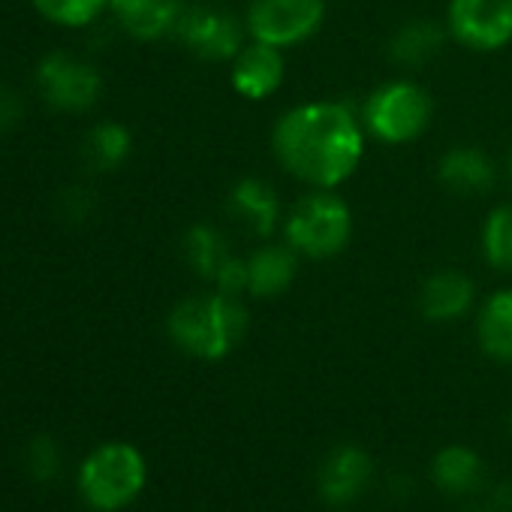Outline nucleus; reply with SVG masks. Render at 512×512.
<instances>
[{
    "label": "nucleus",
    "instance_id": "nucleus-1",
    "mask_svg": "<svg viewBox=\"0 0 512 512\" xmlns=\"http://www.w3.org/2000/svg\"><path fill=\"white\" fill-rule=\"evenodd\" d=\"M272 151L302 184L335 190L365 157V127L347 103H302L275 121Z\"/></svg>",
    "mask_w": 512,
    "mask_h": 512
},
{
    "label": "nucleus",
    "instance_id": "nucleus-2",
    "mask_svg": "<svg viewBox=\"0 0 512 512\" xmlns=\"http://www.w3.org/2000/svg\"><path fill=\"white\" fill-rule=\"evenodd\" d=\"M169 341L202 362L226 359L247 335V308L226 293H202L178 302L166 320Z\"/></svg>",
    "mask_w": 512,
    "mask_h": 512
},
{
    "label": "nucleus",
    "instance_id": "nucleus-3",
    "mask_svg": "<svg viewBox=\"0 0 512 512\" xmlns=\"http://www.w3.org/2000/svg\"><path fill=\"white\" fill-rule=\"evenodd\" d=\"M284 241L305 260H332L353 238V211L335 190H311L284 214Z\"/></svg>",
    "mask_w": 512,
    "mask_h": 512
},
{
    "label": "nucleus",
    "instance_id": "nucleus-4",
    "mask_svg": "<svg viewBox=\"0 0 512 512\" xmlns=\"http://www.w3.org/2000/svg\"><path fill=\"white\" fill-rule=\"evenodd\" d=\"M434 118L431 94L407 79H395L371 91L362 103V127L371 139L383 145H407L416 142Z\"/></svg>",
    "mask_w": 512,
    "mask_h": 512
},
{
    "label": "nucleus",
    "instance_id": "nucleus-5",
    "mask_svg": "<svg viewBox=\"0 0 512 512\" xmlns=\"http://www.w3.org/2000/svg\"><path fill=\"white\" fill-rule=\"evenodd\" d=\"M145 458L130 443H106L94 449L79 470L82 497L100 512H118L145 488Z\"/></svg>",
    "mask_w": 512,
    "mask_h": 512
},
{
    "label": "nucleus",
    "instance_id": "nucleus-6",
    "mask_svg": "<svg viewBox=\"0 0 512 512\" xmlns=\"http://www.w3.org/2000/svg\"><path fill=\"white\" fill-rule=\"evenodd\" d=\"M326 19V0H250L244 28L256 43L293 49L311 40Z\"/></svg>",
    "mask_w": 512,
    "mask_h": 512
},
{
    "label": "nucleus",
    "instance_id": "nucleus-7",
    "mask_svg": "<svg viewBox=\"0 0 512 512\" xmlns=\"http://www.w3.org/2000/svg\"><path fill=\"white\" fill-rule=\"evenodd\" d=\"M37 88L58 112H88L103 94V76L70 52H49L37 64Z\"/></svg>",
    "mask_w": 512,
    "mask_h": 512
},
{
    "label": "nucleus",
    "instance_id": "nucleus-8",
    "mask_svg": "<svg viewBox=\"0 0 512 512\" xmlns=\"http://www.w3.org/2000/svg\"><path fill=\"white\" fill-rule=\"evenodd\" d=\"M244 34L247 28L235 16L214 7H184L172 31L190 55L211 64H232V58L244 49Z\"/></svg>",
    "mask_w": 512,
    "mask_h": 512
},
{
    "label": "nucleus",
    "instance_id": "nucleus-9",
    "mask_svg": "<svg viewBox=\"0 0 512 512\" xmlns=\"http://www.w3.org/2000/svg\"><path fill=\"white\" fill-rule=\"evenodd\" d=\"M446 31L470 52H497L512 43V0H449Z\"/></svg>",
    "mask_w": 512,
    "mask_h": 512
},
{
    "label": "nucleus",
    "instance_id": "nucleus-10",
    "mask_svg": "<svg viewBox=\"0 0 512 512\" xmlns=\"http://www.w3.org/2000/svg\"><path fill=\"white\" fill-rule=\"evenodd\" d=\"M232 88L244 100H269L287 76L284 49H275L269 43H244V49L232 58Z\"/></svg>",
    "mask_w": 512,
    "mask_h": 512
},
{
    "label": "nucleus",
    "instance_id": "nucleus-11",
    "mask_svg": "<svg viewBox=\"0 0 512 512\" xmlns=\"http://www.w3.org/2000/svg\"><path fill=\"white\" fill-rule=\"evenodd\" d=\"M371 476H374V461L362 446L356 443L335 446L320 467V494L332 506H347L368 488Z\"/></svg>",
    "mask_w": 512,
    "mask_h": 512
},
{
    "label": "nucleus",
    "instance_id": "nucleus-12",
    "mask_svg": "<svg viewBox=\"0 0 512 512\" xmlns=\"http://www.w3.org/2000/svg\"><path fill=\"white\" fill-rule=\"evenodd\" d=\"M226 208H229V217L238 226H244L253 238H272L284 220L281 199H278L275 187L266 184L263 178L235 181V187L229 190Z\"/></svg>",
    "mask_w": 512,
    "mask_h": 512
},
{
    "label": "nucleus",
    "instance_id": "nucleus-13",
    "mask_svg": "<svg viewBox=\"0 0 512 512\" xmlns=\"http://www.w3.org/2000/svg\"><path fill=\"white\" fill-rule=\"evenodd\" d=\"M476 302V287L464 272L440 269L419 287V311L428 323H455Z\"/></svg>",
    "mask_w": 512,
    "mask_h": 512
},
{
    "label": "nucleus",
    "instance_id": "nucleus-14",
    "mask_svg": "<svg viewBox=\"0 0 512 512\" xmlns=\"http://www.w3.org/2000/svg\"><path fill=\"white\" fill-rule=\"evenodd\" d=\"M437 181L455 196H482L497 184V169L476 145H452L437 163Z\"/></svg>",
    "mask_w": 512,
    "mask_h": 512
},
{
    "label": "nucleus",
    "instance_id": "nucleus-15",
    "mask_svg": "<svg viewBox=\"0 0 512 512\" xmlns=\"http://www.w3.org/2000/svg\"><path fill=\"white\" fill-rule=\"evenodd\" d=\"M299 272V253L284 244H263L247 256V293L253 299H275L287 293Z\"/></svg>",
    "mask_w": 512,
    "mask_h": 512
},
{
    "label": "nucleus",
    "instance_id": "nucleus-16",
    "mask_svg": "<svg viewBox=\"0 0 512 512\" xmlns=\"http://www.w3.org/2000/svg\"><path fill=\"white\" fill-rule=\"evenodd\" d=\"M109 10L133 40L151 43L175 31L184 4L181 0H109Z\"/></svg>",
    "mask_w": 512,
    "mask_h": 512
},
{
    "label": "nucleus",
    "instance_id": "nucleus-17",
    "mask_svg": "<svg viewBox=\"0 0 512 512\" xmlns=\"http://www.w3.org/2000/svg\"><path fill=\"white\" fill-rule=\"evenodd\" d=\"M476 341L500 365H512V290H497L476 314Z\"/></svg>",
    "mask_w": 512,
    "mask_h": 512
},
{
    "label": "nucleus",
    "instance_id": "nucleus-18",
    "mask_svg": "<svg viewBox=\"0 0 512 512\" xmlns=\"http://www.w3.org/2000/svg\"><path fill=\"white\" fill-rule=\"evenodd\" d=\"M446 25H437L431 19H413L407 25H401L392 40H389V58L404 67V70H416L425 67L428 61H434L446 43Z\"/></svg>",
    "mask_w": 512,
    "mask_h": 512
},
{
    "label": "nucleus",
    "instance_id": "nucleus-19",
    "mask_svg": "<svg viewBox=\"0 0 512 512\" xmlns=\"http://www.w3.org/2000/svg\"><path fill=\"white\" fill-rule=\"evenodd\" d=\"M431 479L443 494H473L482 485V458L470 446H443L431 461Z\"/></svg>",
    "mask_w": 512,
    "mask_h": 512
},
{
    "label": "nucleus",
    "instance_id": "nucleus-20",
    "mask_svg": "<svg viewBox=\"0 0 512 512\" xmlns=\"http://www.w3.org/2000/svg\"><path fill=\"white\" fill-rule=\"evenodd\" d=\"M181 250H184V263L190 266V272L199 275L208 284H214V278L220 275V269L229 263V256H232L223 232L217 226H211V223L190 226L184 232Z\"/></svg>",
    "mask_w": 512,
    "mask_h": 512
},
{
    "label": "nucleus",
    "instance_id": "nucleus-21",
    "mask_svg": "<svg viewBox=\"0 0 512 512\" xmlns=\"http://www.w3.org/2000/svg\"><path fill=\"white\" fill-rule=\"evenodd\" d=\"M130 148H133V136L124 124L100 121L97 127L88 130L82 154L94 172H112L130 157Z\"/></svg>",
    "mask_w": 512,
    "mask_h": 512
},
{
    "label": "nucleus",
    "instance_id": "nucleus-22",
    "mask_svg": "<svg viewBox=\"0 0 512 512\" xmlns=\"http://www.w3.org/2000/svg\"><path fill=\"white\" fill-rule=\"evenodd\" d=\"M482 256L503 275H512V202L491 208L482 223Z\"/></svg>",
    "mask_w": 512,
    "mask_h": 512
},
{
    "label": "nucleus",
    "instance_id": "nucleus-23",
    "mask_svg": "<svg viewBox=\"0 0 512 512\" xmlns=\"http://www.w3.org/2000/svg\"><path fill=\"white\" fill-rule=\"evenodd\" d=\"M31 4L43 19L61 28H85L109 10V0H31Z\"/></svg>",
    "mask_w": 512,
    "mask_h": 512
},
{
    "label": "nucleus",
    "instance_id": "nucleus-24",
    "mask_svg": "<svg viewBox=\"0 0 512 512\" xmlns=\"http://www.w3.org/2000/svg\"><path fill=\"white\" fill-rule=\"evenodd\" d=\"M25 467H28L34 482H40V485L52 482L61 473V449H58V443L52 437H46V434L34 437L28 443V452H25Z\"/></svg>",
    "mask_w": 512,
    "mask_h": 512
},
{
    "label": "nucleus",
    "instance_id": "nucleus-25",
    "mask_svg": "<svg viewBox=\"0 0 512 512\" xmlns=\"http://www.w3.org/2000/svg\"><path fill=\"white\" fill-rule=\"evenodd\" d=\"M25 118V100L16 88H0V136L13 133Z\"/></svg>",
    "mask_w": 512,
    "mask_h": 512
},
{
    "label": "nucleus",
    "instance_id": "nucleus-26",
    "mask_svg": "<svg viewBox=\"0 0 512 512\" xmlns=\"http://www.w3.org/2000/svg\"><path fill=\"white\" fill-rule=\"evenodd\" d=\"M94 211V199L88 190H70L64 196V217L67 220H88Z\"/></svg>",
    "mask_w": 512,
    "mask_h": 512
},
{
    "label": "nucleus",
    "instance_id": "nucleus-27",
    "mask_svg": "<svg viewBox=\"0 0 512 512\" xmlns=\"http://www.w3.org/2000/svg\"><path fill=\"white\" fill-rule=\"evenodd\" d=\"M413 491H416V482L404 470H395V473L386 476V500L404 503L407 497H413Z\"/></svg>",
    "mask_w": 512,
    "mask_h": 512
},
{
    "label": "nucleus",
    "instance_id": "nucleus-28",
    "mask_svg": "<svg viewBox=\"0 0 512 512\" xmlns=\"http://www.w3.org/2000/svg\"><path fill=\"white\" fill-rule=\"evenodd\" d=\"M488 512H512V482L503 479L488 494Z\"/></svg>",
    "mask_w": 512,
    "mask_h": 512
},
{
    "label": "nucleus",
    "instance_id": "nucleus-29",
    "mask_svg": "<svg viewBox=\"0 0 512 512\" xmlns=\"http://www.w3.org/2000/svg\"><path fill=\"white\" fill-rule=\"evenodd\" d=\"M506 172H509V181H512V148H509V157H506Z\"/></svg>",
    "mask_w": 512,
    "mask_h": 512
},
{
    "label": "nucleus",
    "instance_id": "nucleus-30",
    "mask_svg": "<svg viewBox=\"0 0 512 512\" xmlns=\"http://www.w3.org/2000/svg\"><path fill=\"white\" fill-rule=\"evenodd\" d=\"M509 434H512V413H509Z\"/></svg>",
    "mask_w": 512,
    "mask_h": 512
},
{
    "label": "nucleus",
    "instance_id": "nucleus-31",
    "mask_svg": "<svg viewBox=\"0 0 512 512\" xmlns=\"http://www.w3.org/2000/svg\"><path fill=\"white\" fill-rule=\"evenodd\" d=\"M467 512H488V509H467Z\"/></svg>",
    "mask_w": 512,
    "mask_h": 512
}]
</instances>
